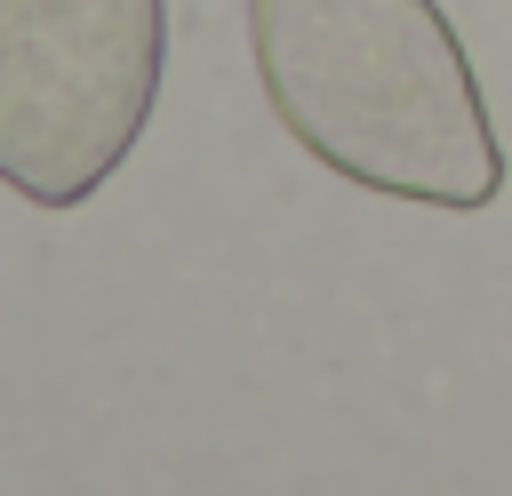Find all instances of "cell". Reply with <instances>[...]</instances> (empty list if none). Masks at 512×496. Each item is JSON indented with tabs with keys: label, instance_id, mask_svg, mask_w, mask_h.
<instances>
[{
	"label": "cell",
	"instance_id": "7a4b0ae2",
	"mask_svg": "<svg viewBox=\"0 0 512 496\" xmlns=\"http://www.w3.org/2000/svg\"><path fill=\"white\" fill-rule=\"evenodd\" d=\"M168 64V0H0V184L80 208L136 152Z\"/></svg>",
	"mask_w": 512,
	"mask_h": 496
},
{
	"label": "cell",
	"instance_id": "6da1fadb",
	"mask_svg": "<svg viewBox=\"0 0 512 496\" xmlns=\"http://www.w3.org/2000/svg\"><path fill=\"white\" fill-rule=\"evenodd\" d=\"M272 120L344 184L416 208H488L504 152L440 0H248Z\"/></svg>",
	"mask_w": 512,
	"mask_h": 496
}]
</instances>
